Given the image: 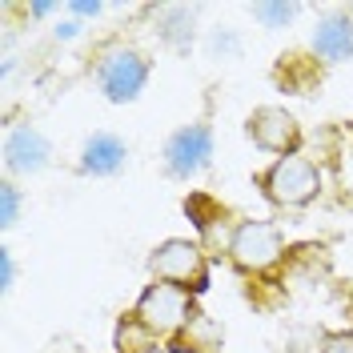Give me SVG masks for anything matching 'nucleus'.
Listing matches in <instances>:
<instances>
[{
	"label": "nucleus",
	"instance_id": "ddd939ff",
	"mask_svg": "<svg viewBox=\"0 0 353 353\" xmlns=\"http://www.w3.org/2000/svg\"><path fill=\"white\" fill-rule=\"evenodd\" d=\"M321 353H353V333H333V337H325V350Z\"/></svg>",
	"mask_w": 353,
	"mask_h": 353
},
{
	"label": "nucleus",
	"instance_id": "2eb2a0df",
	"mask_svg": "<svg viewBox=\"0 0 353 353\" xmlns=\"http://www.w3.org/2000/svg\"><path fill=\"white\" fill-rule=\"evenodd\" d=\"M72 12H81V17H97V12H101V4H88V0H81V4H72Z\"/></svg>",
	"mask_w": 353,
	"mask_h": 353
},
{
	"label": "nucleus",
	"instance_id": "1a4fd4ad",
	"mask_svg": "<svg viewBox=\"0 0 353 353\" xmlns=\"http://www.w3.org/2000/svg\"><path fill=\"white\" fill-rule=\"evenodd\" d=\"M313 48L321 52V57H330V61H341V57H350L353 52V24L341 21V17H330V21L317 28V37H313Z\"/></svg>",
	"mask_w": 353,
	"mask_h": 353
},
{
	"label": "nucleus",
	"instance_id": "9b49d317",
	"mask_svg": "<svg viewBox=\"0 0 353 353\" xmlns=\"http://www.w3.org/2000/svg\"><path fill=\"white\" fill-rule=\"evenodd\" d=\"M117 345H121V353H149V345H153V330L141 321V330H137V321H129V325H121V333H117Z\"/></svg>",
	"mask_w": 353,
	"mask_h": 353
},
{
	"label": "nucleus",
	"instance_id": "423d86ee",
	"mask_svg": "<svg viewBox=\"0 0 353 353\" xmlns=\"http://www.w3.org/2000/svg\"><path fill=\"white\" fill-rule=\"evenodd\" d=\"M101 85L112 101H129L137 97V88L145 85V61L137 52H117L112 61H105L101 68Z\"/></svg>",
	"mask_w": 353,
	"mask_h": 353
},
{
	"label": "nucleus",
	"instance_id": "9d476101",
	"mask_svg": "<svg viewBox=\"0 0 353 353\" xmlns=\"http://www.w3.org/2000/svg\"><path fill=\"white\" fill-rule=\"evenodd\" d=\"M121 161H125V145L117 137H109V132L92 137L85 145V169H92V173H112Z\"/></svg>",
	"mask_w": 353,
	"mask_h": 353
},
{
	"label": "nucleus",
	"instance_id": "f257e3e1",
	"mask_svg": "<svg viewBox=\"0 0 353 353\" xmlns=\"http://www.w3.org/2000/svg\"><path fill=\"white\" fill-rule=\"evenodd\" d=\"M317 189H321L317 169L309 165L305 157H285V161H277L273 173H269V197L281 201V205H305Z\"/></svg>",
	"mask_w": 353,
	"mask_h": 353
},
{
	"label": "nucleus",
	"instance_id": "4468645a",
	"mask_svg": "<svg viewBox=\"0 0 353 353\" xmlns=\"http://www.w3.org/2000/svg\"><path fill=\"white\" fill-rule=\"evenodd\" d=\"M0 197H4V225H12V221H17V189H12V185H4V189H0Z\"/></svg>",
	"mask_w": 353,
	"mask_h": 353
},
{
	"label": "nucleus",
	"instance_id": "dca6fc26",
	"mask_svg": "<svg viewBox=\"0 0 353 353\" xmlns=\"http://www.w3.org/2000/svg\"><path fill=\"white\" fill-rule=\"evenodd\" d=\"M0 265H4V289L12 285V257L8 253H0Z\"/></svg>",
	"mask_w": 353,
	"mask_h": 353
},
{
	"label": "nucleus",
	"instance_id": "0eeeda50",
	"mask_svg": "<svg viewBox=\"0 0 353 353\" xmlns=\"http://www.w3.org/2000/svg\"><path fill=\"white\" fill-rule=\"evenodd\" d=\"M169 169L176 176H189L197 173L201 165L209 161V129H201V125H189V129H181L169 141Z\"/></svg>",
	"mask_w": 353,
	"mask_h": 353
},
{
	"label": "nucleus",
	"instance_id": "39448f33",
	"mask_svg": "<svg viewBox=\"0 0 353 353\" xmlns=\"http://www.w3.org/2000/svg\"><path fill=\"white\" fill-rule=\"evenodd\" d=\"M249 137L261 145V149H273V153H289L297 145V125L285 109H257L249 117Z\"/></svg>",
	"mask_w": 353,
	"mask_h": 353
},
{
	"label": "nucleus",
	"instance_id": "f03ea898",
	"mask_svg": "<svg viewBox=\"0 0 353 353\" xmlns=\"http://www.w3.org/2000/svg\"><path fill=\"white\" fill-rule=\"evenodd\" d=\"M137 317H141L153 333H169V330H176V325L189 321V297L176 285H153L141 297Z\"/></svg>",
	"mask_w": 353,
	"mask_h": 353
},
{
	"label": "nucleus",
	"instance_id": "f8f14e48",
	"mask_svg": "<svg viewBox=\"0 0 353 353\" xmlns=\"http://www.w3.org/2000/svg\"><path fill=\"white\" fill-rule=\"evenodd\" d=\"M293 12H297L293 4H257V17H261L265 24H285Z\"/></svg>",
	"mask_w": 353,
	"mask_h": 353
},
{
	"label": "nucleus",
	"instance_id": "6e6552de",
	"mask_svg": "<svg viewBox=\"0 0 353 353\" xmlns=\"http://www.w3.org/2000/svg\"><path fill=\"white\" fill-rule=\"evenodd\" d=\"M4 153H8V165H12V169L37 173V169L44 165V157H48V145H44V137L37 129H17L12 137H8Z\"/></svg>",
	"mask_w": 353,
	"mask_h": 353
},
{
	"label": "nucleus",
	"instance_id": "20e7f679",
	"mask_svg": "<svg viewBox=\"0 0 353 353\" xmlns=\"http://www.w3.org/2000/svg\"><path fill=\"white\" fill-rule=\"evenodd\" d=\"M153 273L169 277V281H181L189 289H205V261L201 253L189 241H169L153 253Z\"/></svg>",
	"mask_w": 353,
	"mask_h": 353
},
{
	"label": "nucleus",
	"instance_id": "7ed1b4c3",
	"mask_svg": "<svg viewBox=\"0 0 353 353\" xmlns=\"http://www.w3.org/2000/svg\"><path fill=\"white\" fill-rule=\"evenodd\" d=\"M229 249H233L237 265H245V269H265V265L277 261V253H281V237H277V229L265 225V221H245Z\"/></svg>",
	"mask_w": 353,
	"mask_h": 353
}]
</instances>
